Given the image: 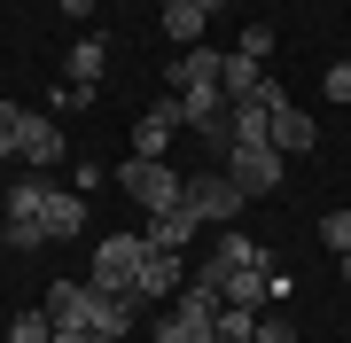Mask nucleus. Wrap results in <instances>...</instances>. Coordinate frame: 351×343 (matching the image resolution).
<instances>
[{"label":"nucleus","instance_id":"f257e3e1","mask_svg":"<svg viewBox=\"0 0 351 343\" xmlns=\"http://www.w3.org/2000/svg\"><path fill=\"white\" fill-rule=\"evenodd\" d=\"M219 273L203 266L195 281H180V296H172V312L156 320V335L149 343H219Z\"/></svg>","mask_w":351,"mask_h":343},{"label":"nucleus","instance_id":"f03ea898","mask_svg":"<svg viewBox=\"0 0 351 343\" xmlns=\"http://www.w3.org/2000/svg\"><path fill=\"white\" fill-rule=\"evenodd\" d=\"M117 179H125V195H133L149 218H156V211H188V172H172L164 156H125Z\"/></svg>","mask_w":351,"mask_h":343},{"label":"nucleus","instance_id":"7ed1b4c3","mask_svg":"<svg viewBox=\"0 0 351 343\" xmlns=\"http://www.w3.org/2000/svg\"><path fill=\"white\" fill-rule=\"evenodd\" d=\"M242 203H250V195L226 179V164H219V172H188V211L203 218V227H234Z\"/></svg>","mask_w":351,"mask_h":343},{"label":"nucleus","instance_id":"20e7f679","mask_svg":"<svg viewBox=\"0 0 351 343\" xmlns=\"http://www.w3.org/2000/svg\"><path fill=\"white\" fill-rule=\"evenodd\" d=\"M219 164H226V179H234L242 195H265V188H281V172H289V156L274 149V140H250V149H226Z\"/></svg>","mask_w":351,"mask_h":343},{"label":"nucleus","instance_id":"39448f33","mask_svg":"<svg viewBox=\"0 0 351 343\" xmlns=\"http://www.w3.org/2000/svg\"><path fill=\"white\" fill-rule=\"evenodd\" d=\"M141 257H149V234H101L94 242V289H133Z\"/></svg>","mask_w":351,"mask_h":343},{"label":"nucleus","instance_id":"423d86ee","mask_svg":"<svg viewBox=\"0 0 351 343\" xmlns=\"http://www.w3.org/2000/svg\"><path fill=\"white\" fill-rule=\"evenodd\" d=\"M39 234H47V242H71V234H86V195H71V188H47V203H39Z\"/></svg>","mask_w":351,"mask_h":343},{"label":"nucleus","instance_id":"0eeeda50","mask_svg":"<svg viewBox=\"0 0 351 343\" xmlns=\"http://www.w3.org/2000/svg\"><path fill=\"white\" fill-rule=\"evenodd\" d=\"M172 133H180V102L164 94L156 110H141V117H133V156H164V149H172Z\"/></svg>","mask_w":351,"mask_h":343},{"label":"nucleus","instance_id":"6e6552de","mask_svg":"<svg viewBox=\"0 0 351 343\" xmlns=\"http://www.w3.org/2000/svg\"><path fill=\"white\" fill-rule=\"evenodd\" d=\"M47 320L55 328H94V281H55L47 289Z\"/></svg>","mask_w":351,"mask_h":343},{"label":"nucleus","instance_id":"1a4fd4ad","mask_svg":"<svg viewBox=\"0 0 351 343\" xmlns=\"http://www.w3.org/2000/svg\"><path fill=\"white\" fill-rule=\"evenodd\" d=\"M274 149H281V156H313V149H320V125H313V110L281 102V110H274Z\"/></svg>","mask_w":351,"mask_h":343},{"label":"nucleus","instance_id":"9d476101","mask_svg":"<svg viewBox=\"0 0 351 343\" xmlns=\"http://www.w3.org/2000/svg\"><path fill=\"white\" fill-rule=\"evenodd\" d=\"M180 250H149L141 257V273H133V296H180Z\"/></svg>","mask_w":351,"mask_h":343},{"label":"nucleus","instance_id":"9b49d317","mask_svg":"<svg viewBox=\"0 0 351 343\" xmlns=\"http://www.w3.org/2000/svg\"><path fill=\"white\" fill-rule=\"evenodd\" d=\"M219 296L242 312H258L265 296H274V266H242V273H219Z\"/></svg>","mask_w":351,"mask_h":343},{"label":"nucleus","instance_id":"f8f14e48","mask_svg":"<svg viewBox=\"0 0 351 343\" xmlns=\"http://www.w3.org/2000/svg\"><path fill=\"white\" fill-rule=\"evenodd\" d=\"M24 164L32 172H55V164H63V133H55L39 110H24Z\"/></svg>","mask_w":351,"mask_h":343},{"label":"nucleus","instance_id":"ddd939ff","mask_svg":"<svg viewBox=\"0 0 351 343\" xmlns=\"http://www.w3.org/2000/svg\"><path fill=\"white\" fill-rule=\"evenodd\" d=\"M219 94H226V102H250V94H265V63H250V55L226 47V63H219Z\"/></svg>","mask_w":351,"mask_h":343},{"label":"nucleus","instance_id":"4468645a","mask_svg":"<svg viewBox=\"0 0 351 343\" xmlns=\"http://www.w3.org/2000/svg\"><path fill=\"white\" fill-rule=\"evenodd\" d=\"M219 63H226V47H180V55H172V94H180V86H203V78H219Z\"/></svg>","mask_w":351,"mask_h":343},{"label":"nucleus","instance_id":"2eb2a0df","mask_svg":"<svg viewBox=\"0 0 351 343\" xmlns=\"http://www.w3.org/2000/svg\"><path fill=\"white\" fill-rule=\"evenodd\" d=\"M242 266H274V257H265V242H258V234H234V227H226L219 257H211V273H242Z\"/></svg>","mask_w":351,"mask_h":343},{"label":"nucleus","instance_id":"dca6fc26","mask_svg":"<svg viewBox=\"0 0 351 343\" xmlns=\"http://www.w3.org/2000/svg\"><path fill=\"white\" fill-rule=\"evenodd\" d=\"M195 227H203L195 211H156V218H149V227H141V234H149V250H180V242H188Z\"/></svg>","mask_w":351,"mask_h":343},{"label":"nucleus","instance_id":"f3484780","mask_svg":"<svg viewBox=\"0 0 351 343\" xmlns=\"http://www.w3.org/2000/svg\"><path fill=\"white\" fill-rule=\"evenodd\" d=\"M203 24H211V16H203L195 0H172V8H164V39H172V47H195Z\"/></svg>","mask_w":351,"mask_h":343},{"label":"nucleus","instance_id":"a211bd4d","mask_svg":"<svg viewBox=\"0 0 351 343\" xmlns=\"http://www.w3.org/2000/svg\"><path fill=\"white\" fill-rule=\"evenodd\" d=\"M101 71H110V39H71V78L78 86H101Z\"/></svg>","mask_w":351,"mask_h":343},{"label":"nucleus","instance_id":"6ab92c4d","mask_svg":"<svg viewBox=\"0 0 351 343\" xmlns=\"http://www.w3.org/2000/svg\"><path fill=\"white\" fill-rule=\"evenodd\" d=\"M39 203H47V179H16L8 188V218H32L39 227Z\"/></svg>","mask_w":351,"mask_h":343},{"label":"nucleus","instance_id":"aec40b11","mask_svg":"<svg viewBox=\"0 0 351 343\" xmlns=\"http://www.w3.org/2000/svg\"><path fill=\"white\" fill-rule=\"evenodd\" d=\"M8 343H55V320H47V305H39V312H16V320H8Z\"/></svg>","mask_w":351,"mask_h":343},{"label":"nucleus","instance_id":"412c9836","mask_svg":"<svg viewBox=\"0 0 351 343\" xmlns=\"http://www.w3.org/2000/svg\"><path fill=\"white\" fill-rule=\"evenodd\" d=\"M16 156H24V110L0 102V164H16Z\"/></svg>","mask_w":351,"mask_h":343},{"label":"nucleus","instance_id":"4be33fe9","mask_svg":"<svg viewBox=\"0 0 351 343\" xmlns=\"http://www.w3.org/2000/svg\"><path fill=\"white\" fill-rule=\"evenodd\" d=\"M258 335V312H242V305H219V343H250Z\"/></svg>","mask_w":351,"mask_h":343},{"label":"nucleus","instance_id":"5701e85b","mask_svg":"<svg viewBox=\"0 0 351 343\" xmlns=\"http://www.w3.org/2000/svg\"><path fill=\"white\" fill-rule=\"evenodd\" d=\"M234 55H250V63H265V55H274V24H242Z\"/></svg>","mask_w":351,"mask_h":343},{"label":"nucleus","instance_id":"b1692460","mask_svg":"<svg viewBox=\"0 0 351 343\" xmlns=\"http://www.w3.org/2000/svg\"><path fill=\"white\" fill-rule=\"evenodd\" d=\"M320 242L343 257V250H351V211H328V218H320Z\"/></svg>","mask_w":351,"mask_h":343},{"label":"nucleus","instance_id":"393cba45","mask_svg":"<svg viewBox=\"0 0 351 343\" xmlns=\"http://www.w3.org/2000/svg\"><path fill=\"white\" fill-rule=\"evenodd\" d=\"M94 102V86H78V78H63V86H55V110H86Z\"/></svg>","mask_w":351,"mask_h":343},{"label":"nucleus","instance_id":"a878e982","mask_svg":"<svg viewBox=\"0 0 351 343\" xmlns=\"http://www.w3.org/2000/svg\"><path fill=\"white\" fill-rule=\"evenodd\" d=\"M39 242H47V234H39L32 218H8V250H39Z\"/></svg>","mask_w":351,"mask_h":343},{"label":"nucleus","instance_id":"bb28decb","mask_svg":"<svg viewBox=\"0 0 351 343\" xmlns=\"http://www.w3.org/2000/svg\"><path fill=\"white\" fill-rule=\"evenodd\" d=\"M250 343H297V328H289V320H258V335Z\"/></svg>","mask_w":351,"mask_h":343},{"label":"nucleus","instance_id":"cd10ccee","mask_svg":"<svg viewBox=\"0 0 351 343\" xmlns=\"http://www.w3.org/2000/svg\"><path fill=\"white\" fill-rule=\"evenodd\" d=\"M101 188V164H71V195H94Z\"/></svg>","mask_w":351,"mask_h":343},{"label":"nucleus","instance_id":"c85d7f7f","mask_svg":"<svg viewBox=\"0 0 351 343\" xmlns=\"http://www.w3.org/2000/svg\"><path fill=\"white\" fill-rule=\"evenodd\" d=\"M55 343H117V335H101V328H55Z\"/></svg>","mask_w":351,"mask_h":343},{"label":"nucleus","instance_id":"c756f323","mask_svg":"<svg viewBox=\"0 0 351 343\" xmlns=\"http://www.w3.org/2000/svg\"><path fill=\"white\" fill-rule=\"evenodd\" d=\"M55 8H63V16H71V24H86V16L101 8V0H55Z\"/></svg>","mask_w":351,"mask_h":343},{"label":"nucleus","instance_id":"7c9ffc66","mask_svg":"<svg viewBox=\"0 0 351 343\" xmlns=\"http://www.w3.org/2000/svg\"><path fill=\"white\" fill-rule=\"evenodd\" d=\"M343 289H351V250H343Z\"/></svg>","mask_w":351,"mask_h":343},{"label":"nucleus","instance_id":"2f4dec72","mask_svg":"<svg viewBox=\"0 0 351 343\" xmlns=\"http://www.w3.org/2000/svg\"><path fill=\"white\" fill-rule=\"evenodd\" d=\"M164 8H172V0H164Z\"/></svg>","mask_w":351,"mask_h":343},{"label":"nucleus","instance_id":"473e14b6","mask_svg":"<svg viewBox=\"0 0 351 343\" xmlns=\"http://www.w3.org/2000/svg\"><path fill=\"white\" fill-rule=\"evenodd\" d=\"M343 63H351V55H343Z\"/></svg>","mask_w":351,"mask_h":343}]
</instances>
